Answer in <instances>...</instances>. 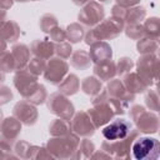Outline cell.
Wrapping results in <instances>:
<instances>
[{
    "instance_id": "2",
    "label": "cell",
    "mask_w": 160,
    "mask_h": 160,
    "mask_svg": "<svg viewBox=\"0 0 160 160\" xmlns=\"http://www.w3.org/2000/svg\"><path fill=\"white\" fill-rule=\"evenodd\" d=\"M130 131V124L124 119H116L104 128L102 135L108 140H119L124 139Z\"/></svg>"
},
{
    "instance_id": "1",
    "label": "cell",
    "mask_w": 160,
    "mask_h": 160,
    "mask_svg": "<svg viewBox=\"0 0 160 160\" xmlns=\"http://www.w3.org/2000/svg\"><path fill=\"white\" fill-rule=\"evenodd\" d=\"M160 154V142L152 138H140L132 145V155L138 160H155Z\"/></svg>"
}]
</instances>
